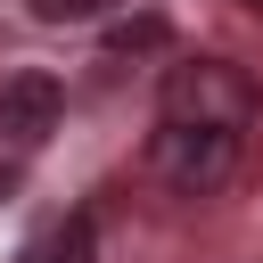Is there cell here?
<instances>
[{"instance_id":"5","label":"cell","mask_w":263,"mask_h":263,"mask_svg":"<svg viewBox=\"0 0 263 263\" xmlns=\"http://www.w3.org/2000/svg\"><path fill=\"white\" fill-rule=\"evenodd\" d=\"M33 263H99V255H90V214H66V222L33 247Z\"/></svg>"},{"instance_id":"8","label":"cell","mask_w":263,"mask_h":263,"mask_svg":"<svg viewBox=\"0 0 263 263\" xmlns=\"http://www.w3.org/2000/svg\"><path fill=\"white\" fill-rule=\"evenodd\" d=\"M247 8H255V16H263V0H247Z\"/></svg>"},{"instance_id":"6","label":"cell","mask_w":263,"mask_h":263,"mask_svg":"<svg viewBox=\"0 0 263 263\" xmlns=\"http://www.w3.org/2000/svg\"><path fill=\"white\" fill-rule=\"evenodd\" d=\"M115 0H33V16L41 25H90V16H107Z\"/></svg>"},{"instance_id":"7","label":"cell","mask_w":263,"mask_h":263,"mask_svg":"<svg viewBox=\"0 0 263 263\" xmlns=\"http://www.w3.org/2000/svg\"><path fill=\"white\" fill-rule=\"evenodd\" d=\"M8 189H16V173H8V164H0V197H8Z\"/></svg>"},{"instance_id":"3","label":"cell","mask_w":263,"mask_h":263,"mask_svg":"<svg viewBox=\"0 0 263 263\" xmlns=\"http://www.w3.org/2000/svg\"><path fill=\"white\" fill-rule=\"evenodd\" d=\"M58 107H66L58 74H8L0 82V140L8 148H41L58 132Z\"/></svg>"},{"instance_id":"1","label":"cell","mask_w":263,"mask_h":263,"mask_svg":"<svg viewBox=\"0 0 263 263\" xmlns=\"http://www.w3.org/2000/svg\"><path fill=\"white\" fill-rule=\"evenodd\" d=\"M156 123L247 132V123H255V82H247V66H230V58H181V66H164Z\"/></svg>"},{"instance_id":"4","label":"cell","mask_w":263,"mask_h":263,"mask_svg":"<svg viewBox=\"0 0 263 263\" xmlns=\"http://www.w3.org/2000/svg\"><path fill=\"white\" fill-rule=\"evenodd\" d=\"M164 41H173L164 16H123V25H107V58H156Z\"/></svg>"},{"instance_id":"2","label":"cell","mask_w":263,"mask_h":263,"mask_svg":"<svg viewBox=\"0 0 263 263\" xmlns=\"http://www.w3.org/2000/svg\"><path fill=\"white\" fill-rule=\"evenodd\" d=\"M238 140H247V132L156 123V140H148V173H156L173 197H205V189H222V181H230V164H238Z\"/></svg>"}]
</instances>
